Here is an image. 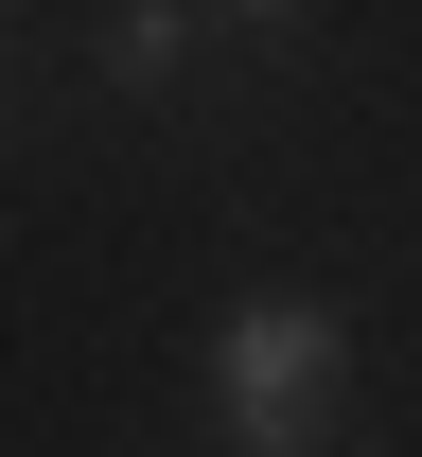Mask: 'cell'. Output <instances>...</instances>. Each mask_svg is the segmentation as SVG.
Listing matches in <instances>:
<instances>
[{
    "mask_svg": "<svg viewBox=\"0 0 422 457\" xmlns=\"http://www.w3.org/2000/svg\"><path fill=\"white\" fill-rule=\"evenodd\" d=\"M335 370H352V317L335 299H229L211 317V404H229V440H317V404H335Z\"/></svg>",
    "mask_w": 422,
    "mask_h": 457,
    "instance_id": "obj_1",
    "label": "cell"
},
{
    "mask_svg": "<svg viewBox=\"0 0 422 457\" xmlns=\"http://www.w3.org/2000/svg\"><path fill=\"white\" fill-rule=\"evenodd\" d=\"M194 36H211V18H177V0H123L88 54H106V88H177V71H194Z\"/></svg>",
    "mask_w": 422,
    "mask_h": 457,
    "instance_id": "obj_2",
    "label": "cell"
},
{
    "mask_svg": "<svg viewBox=\"0 0 422 457\" xmlns=\"http://www.w3.org/2000/svg\"><path fill=\"white\" fill-rule=\"evenodd\" d=\"M229 457H335V440H229Z\"/></svg>",
    "mask_w": 422,
    "mask_h": 457,
    "instance_id": "obj_3",
    "label": "cell"
}]
</instances>
